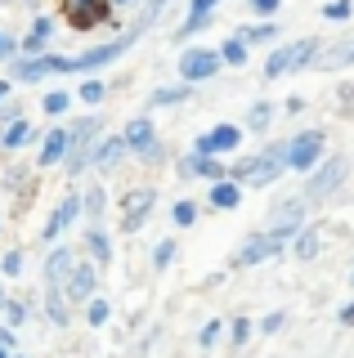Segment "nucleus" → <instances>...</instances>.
<instances>
[{
	"label": "nucleus",
	"instance_id": "1",
	"mask_svg": "<svg viewBox=\"0 0 354 358\" xmlns=\"http://www.w3.org/2000/svg\"><path fill=\"white\" fill-rule=\"evenodd\" d=\"M287 175V157H283V139L260 143L256 152H242L229 162V179H238L242 188H269Z\"/></svg>",
	"mask_w": 354,
	"mask_h": 358
},
{
	"label": "nucleus",
	"instance_id": "2",
	"mask_svg": "<svg viewBox=\"0 0 354 358\" xmlns=\"http://www.w3.org/2000/svg\"><path fill=\"white\" fill-rule=\"evenodd\" d=\"M68 130H72V148H68V162H63V175L76 184V179L94 171V143L108 134V117L104 112H81V117L68 121Z\"/></svg>",
	"mask_w": 354,
	"mask_h": 358
},
{
	"label": "nucleus",
	"instance_id": "3",
	"mask_svg": "<svg viewBox=\"0 0 354 358\" xmlns=\"http://www.w3.org/2000/svg\"><path fill=\"white\" fill-rule=\"evenodd\" d=\"M323 50V36H296V41H283L264 54L260 63V81H283V76H296V72H314V59Z\"/></svg>",
	"mask_w": 354,
	"mask_h": 358
},
{
	"label": "nucleus",
	"instance_id": "4",
	"mask_svg": "<svg viewBox=\"0 0 354 358\" xmlns=\"http://www.w3.org/2000/svg\"><path fill=\"white\" fill-rule=\"evenodd\" d=\"M283 157H287V171L292 175H309L318 162H327L332 148H327V130L323 126H301L283 139Z\"/></svg>",
	"mask_w": 354,
	"mask_h": 358
},
{
	"label": "nucleus",
	"instance_id": "5",
	"mask_svg": "<svg viewBox=\"0 0 354 358\" xmlns=\"http://www.w3.org/2000/svg\"><path fill=\"white\" fill-rule=\"evenodd\" d=\"M350 171H354V162L346 152H332L327 162H318L314 171L305 175V184H301V193H305V201L309 206H327L332 197L346 188V179H350Z\"/></svg>",
	"mask_w": 354,
	"mask_h": 358
},
{
	"label": "nucleus",
	"instance_id": "6",
	"mask_svg": "<svg viewBox=\"0 0 354 358\" xmlns=\"http://www.w3.org/2000/svg\"><path fill=\"white\" fill-rule=\"evenodd\" d=\"M143 31H148L143 22H130L126 31H117V41H99V45H85V50H76V72L94 76V72H104V67H113L117 59H126V54L135 50Z\"/></svg>",
	"mask_w": 354,
	"mask_h": 358
},
{
	"label": "nucleus",
	"instance_id": "7",
	"mask_svg": "<svg viewBox=\"0 0 354 358\" xmlns=\"http://www.w3.org/2000/svg\"><path fill=\"white\" fill-rule=\"evenodd\" d=\"M76 72V54H18L14 63L5 67V76H14L18 85H41L45 76H72Z\"/></svg>",
	"mask_w": 354,
	"mask_h": 358
},
{
	"label": "nucleus",
	"instance_id": "8",
	"mask_svg": "<svg viewBox=\"0 0 354 358\" xmlns=\"http://www.w3.org/2000/svg\"><path fill=\"white\" fill-rule=\"evenodd\" d=\"M283 255H292V242H283L278 233H269V229H256L238 242V251L229 255V268H256V264L283 260Z\"/></svg>",
	"mask_w": 354,
	"mask_h": 358
},
{
	"label": "nucleus",
	"instance_id": "9",
	"mask_svg": "<svg viewBox=\"0 0 354 358\" xmlns=\"http://www.w3.org/2000/svg\"><path fill=\"white\" fill-rule=\"evenodd\" d=\"M225 72V59H220V45H184L180 59H175V76L184 85H206Z\"/></svg>",
	"mask_w": 354,
	"mask_h": 358
},
{
	"label": "nucleus",
	"instance_id": "10",
	"mask_svg": "<svg viewBox=\"0 0 354 358\" xmlns=\"http://www.w3.org/2000/svg\"><path fill=\"white\" fill-rule=\"evenodd\" d=\"M76 224H85V188L68 184V193L59 197V206H54V210H50V220L41 224V242H45V246L63 242V233H72Z\"/></svg>",
	"mask_w": 354,
	"mask_h": 358
},
{
	"label": "nucleus",
	"instance_id": "11",
	"mask_svg": "<svg viewBox=\"0 0 354 358\" xmlns=\"http://www.w3.org/2000/svg\"><path fill=\"white\" fill-rule=\"evenodd\" d=\"M242 143H247V126H242V121H215L211 130L197 134L189 148L202 152V157H225V162H234V157H242Z\"/></svg>",
	"mask_w": 354,
	"mask_h": 358
},
{
	"label": "nucleus",
	"instance_id": "12",
	"mask_svg": "<svg viewBox=\"0 0 354 358\" xmlns=\"http://www.w3.org/2000/svg\"><path fill=\"white\" fill-rule=\"evenodd\" d=\"M157 184H135V188H126L117 201V210H121V220H117V229L126 233V238H135V233L143 229V224L153 220V210H157Z\"/></svg>",
	"mask_w": 354,
	"mask_h": 358
},
{
	"label": "nucleus",
	"instance_id": "13",
	"mask_svg": "<svg viewBox=\"0 0 354 358\" xmlns=\"http://www.w3.org/2000/svg\"><path fill=\"white\" fill-rule=\"evenodd\" d=\"M305 224H309V201H305V193H292V197H278V201H274L260 229L278 233L283 242H296V233H301Z\"/></svg>",
	"mask_w": 354,
	"mask_h": 358
},
{
	"label": "nucleus",
	"instance_id": "14",
	"mask_svg": "<svg viewBox=\"0 0 354 358\" xmlns=\"http://www.w3.org/2000/svg\"><path fill=\"white\" fill-rule=\"evenodd\" d=\"M59 287H63V296H68L72 305H76V313H81V309H85V305H90V300L99 296V291H104V268H99V264L90 260V255L81 251V260L72 264V273L63 278Z\"/></svg>",
	"mask_w": 354,
	"mask_h": 358
},
{
	"label": "nucleus",
	"instance_id": "15",
	"mask_svg": "<svg viewBox=\"0 0 354 358\" xmlns=\"http://www.w3.org/2000/svg\"><path fill=\"white\" fill-rule=\"evenodd\" d=\"M68 148H72V130L68 121H54L50 130H41L36 139V162H31V171H63V162H68Z\"/></svg>",
	"mask_w": 354,
	"mask_h": 358
},
{
	"label": "nucleus",
	"instance_id": "16",
	"mask_svg": "<svg viewBox=\"0 0 354 358\" xmlns=\"http://www.w3.org/2000/svg\"><path fill=\"white\" fill-rule=\"evenodd\" d=\"M175 175L197 179V184H220V179H229V162L225 157H202V152L184 148L180 157H175Z\"/></svg>",
	"mask_w": 354,
	"mask_h": 358
},
{
	"label": "nucleus",
	"instance_id": "17",
	"mask_svg": "<svg viewBox=\"0 0 354 358\" xmlns=\"http://www.w3.org/2000/svg\"><path fill=\"white\" fill-rule=\"evenodd\" d=\"M121 134H126L130 157H135V162H148V157L162 148V134H157V121H153V112H135V117L121 126Z\"/></svg>",
	"mask_w": 354,
	"mask_h": 358
},
{
	"label": "nucleus",
	"instance_id": "18",
	"mask_svg": "<svg viewBox=\"0 0 354 358\" xmlns=\"http://www.w3.org/2000/svg\"><path fill=\"white\" fill-rule=\"evenodd\" d=\"M76 260H81V242H54L50 251H45V260H41V282L59 287L63 278L72 273Z\"/></svg>",
	"mask_w": 354,
	"mask_h": 358
},
{
	"label": "nucleus",
	"instance_id": "19",
	"mask_svg": "<svg viewBox=\"0 0 354 358\" xmlns=\"http://www.w3.org/2000/svg\"><path fill=\"white\" fill-rule=\"evenodd\" d=\"M126 162H130L126 134H121V130H108L104 139L94 143V175H113V171H121Z\"/></svg>",
	"mask_w": 354,
	"mask_h": 358
},
{
	"label": "nucleus",
	"instance_id": "20",
	"mask_svg": "<svg viewBox=\"0 0 354 358\" xmlns=\"http://www.w3.org/2000/svg\"><path fill=\"white\" fill-rule=\"evenodd\" d=\"M41 313H45V322L50 327H59V331H68L72 322H76V305L68 296H63V287H41Z\"/></svg>",
	"mask_w": 354,
	"mask_h": 358
},
{
	"label": "nucleus",
	"instance_id": "21",
	"mask_svg": "<svg viewBox=\"0 0 354 358\" xmlns=\"http://www.w3.org/2000/svg\"><path fill=\"white\" fill-rule=\"evenodd\" d=\"M81 251L99 268H113V233H108V224H81Z\"/></svg>",
	"mask_w": 354,
	"mask_h": 358
},
{
	"label": "nucleus",
	"instance_id": "22",
	"mask_svg": "<svg viewBox=\"0 0 354 358\" xmlns=\"http://www.w3.org/2000/svg\"><path fill=\"white\" fill-rule=\"evenodd\" d=\"M323 238H327V229L318 220H309L301 233H296V242H292V260L296 264H314L318 255H323Z\"/></svg>",
	"mask_w": 354,
	"mask_h": 358
},
{
	"label": "nucleus",
	"instance_id": "23",
	"mask_svg": "<svg viewBox=\"0 0 354 358\" xmlns=\"http://www.w3.org/2000/svg\"><path fill=\"white\" fill-rule=\"evenodd\" d=\"M234 36L242 45H251V50H274V45H283V27L274 18H264V22H242V27H234Z\"/></svg>",
	"mask_w": 354,
	"mask_h": 358
},
{
	"label": "nucleus",
	"instance_id": "24",
	"mask_svg": "<svg viewBox=\"0 0 354 358\" xmlns=\"http://www.w3.org/2000/svg\"><path fill=\"white\" fill-rule=\"evenodd\" d=\"M193 94H197V85H184V81L153 85L148 99H143V108H148V112H157V108H184V103H193Z\"/></svg>",
	"mask_w": 354,
	"mask_h": 358
},
{
	"label": "nucleus",
	"instance_id": "25",
	"mask_svg": "<svg viewBox=\"0 0 354 358\" xmlns=\"http://www.w3.org/2000/svg\"><path fill=\"white\" fill-rule=\"evenodd\" d=\"M346 67H354V36H341L318 50L314 59V72H346Z\"/></svg>",
	"mask_w": 354,
	"mask_h": 358
},
{
	"label": "nucleus",
	"instance_id": "26",
	"mask_svg": "<svg viewBox=\"0 0 354 358\" xmlns=\"http://www.w3.org/2000/svg\"><path fill=\"white\" fill-rule=\"evenodd\" d=\"M54 27H59L54 14H36V18H31L27 36H23V54H50L54 50Z\"/></svg>",
	"mask_w": 354,
	"mask_h": 358
},
{
	"label": "nucleus",
	"instance_id": "27",
	"mask_svg": "<svg viewBox=\"0 0 354 358\" xmlns=\"http://www.w3.org/2000/svg\"><path fill=\"white\" fill-rule=\"evenodd\" d=\"M242 197H247V188L238 184V179H220V184H206V210H238Z\"/></svg>",
	"mask_w": 354,
	"mask_h": 358
},
{
	"label": "nucleus",
	"instance_id": "28",
	"mask_svg": "<svg viewBox=\"0 0 354 358\" xmlns=\"http://www.w3.org/2000/svg\"><path fill=\"white\" fill-rule=\"evenodd\" d=\"M36 139H41V134H36V121H31V117H18L14 126L0 130V152L14 157V152H23L27 143H36Z\"/></svg>",
	"mask_w": 354,
	"mask_h": 358
},
{
	"label": "nucleus",
	"instance_id": "29",
	"mask_svg": "<svg viewBox=\"0 0 354 358\" xmlns=\"http://www.w3.org/2000/svg\"><path fill=\"white\" fill-rule=\"evenodd\" d=\"M274 117H278V108H274L269 99H251L247 112H242V126H247V134H269Z\"/></svg>",
	"mask_w": 354,
	"mask_h": 358
},
{
	"label": "nucleus",
	"instance_id": "30",
	"mask_svg": "<svg viewBox=\"0 0 354 358\" xmlns=\"http://www.w3.org/2000/svg\"><path fill=\"white\" fill-rule=\"evenodd\" d=\"M108 94H113V85L104 81V76H81V81H76V103L81 108H104L108 103Z\"/></svg>",
	"mask_w": 354,
	"mask_h": 358
},
{
	"label": "nucleus",
	"instance_id": "31",
	"mask_svg": "<svg viewBox=\"0 0 354 358\" xmlns=\"http://www.w3.org/2000/svg\"><path fill=\"white\" fill-rule=\"evenodd\" d=\"M72 108H76V90H45L41 94V117H50V121H63Z\"/></svg>",
	"mask_w": 354,
	"mask_h": 358
},
{
	"label": "nucleus",
	"instance_id": "32",
	"mask_svg": "<svg viewBox=\"0 0 354 358\" xmlns=\"http://www.w3.org/2000/svg\"><path fill=\"white\" fill-rule=\"evenodd\" d=\"M175 260H180V238H175V233L153 242V251H148V268H153V273H166Z\"/></svg>",
	"mask_w": 354,
	"mask_h": 358
},
{
	"label": "nucleus",
	"instance_id": "33",
	"mask_svg": "<svg viewBox=\"0 0 354 358\" xmlns=\"http://www.w3.org/2000/svg\"><path fill=\"white\" fill-rule=\"evenodd\" d=\"M197 220H202V201H193V197L171 201V229H175V233H189Z\"/></svg>",
	"mask_w": 354,
	"mask_h": 358
},
{
	"label": "nucleus",
	"instance_id": "34",
	"mask_svg": "<svg viewBox=\"0 0 354 358\" xmlns=\"http://www.w3.org/2000/svg\"><path fill=\"white\" fill-rule=\"evenodd\" d=\"M251 336H260L256 331V318H251V313H234V318H229V350L242 354L251 345Z\"/></svg>",
	"mask_w": 354,
	"mask_h": 358
},
{
	"label": "nucleus",
	"instance_id": "35",
	"mask_svg": "<svg viewBox=\"0 0 354 358\" xmlns=\"http://www.w3.org/2000/svg\"><path fill=\"white\" fill-rule=\"evenodd\" d=\"M220 59H225V67L242 72V67H251V45H242L234 31H229V36H220Z\"/></svg>",
	"mask_w": 354,
	"mask_h": 358
},
{
	"label": "nucleus",
	"instance_id": "36",
	"mask_svg": "<svg viewBox=\"0 0 354 358\" xmlns=\"http://www.w3.org/2000/svg\"><path fill=\"white\" fill-rule=\"evenodd\" d=\"M215 18L220 14H184V22H180V27H175V45H180V50H184V41H189V36H202V31H211L215 27ZM193 45V41H189Z\"/></svg>",
	"mask_w": 354,
	"mask_h": 358
},
{
	"label": "nucleus",
	"instance_id": "37",
	"mask_svg": "<svg viewBox=\"0 0 354 358\" xmlns=\"http://www.w3.org/2000/svg\"><path fill=\"white\" fill-rule=\"evenodd\" d=\"M81 322H85V327H90V331H104L108 322H113V300H108L104 291H99V296L90 300V305L81 309Z\"/></svg>",
	"mask_w": 354,
	"mask_h": 358
},
{
	"label": "nucleus",
	"instance_id": "38",
	"mask_svg": "<svg viewBox=\"0 0 354 358\" xmlns=\"http://www.w3.org/2000/svg\"><path fill=\"white\" fill-rule=\"evenodd\" d=\"M85 224H108V188L85 184Z\"/></svg>",
	"mask_w": 354,
	"mask_h": 358
},
{
	"label": "nucleus",
	"instance_id": "39",
	"mask_svg": "<svg viewBox=\"0 0 354 358\" xmlns=\"http://www.w3.org/2000/svg\"><path fill=\"white\" fill-rule=\"evenodd\" d=\"M220 341H229V318H206L202 327H197V350L211 354Z\"/></svg>",
	"mask_w": 354,
	"mask_h": 358
},
{
	"label": "nucleus",
	"instance_id": "40",
	"mask_svg": "<svg viewBox=\"0 0 354 358\" xmlns=\"http://www.w3.org/2000/svg\"><path fill=\"white\" fill-rule=\"evenodd\" d=\"M0 318H5L9 327H27V322H31V305H27V300H18V296H9V305L0 309Z\"/></svg>",
	"mask_w": 354,
	"mask_h": 358
},
{
	"label": "nucleus",
	"instance_id": "41",
	"mask_svg": "<svg viewBox=\"0 0 354 358\" xmlns=\"http://www.w3.org/2000/svg\"><path fill=\"white\" fill-rule=\"evenodd\" d=\"M23 251H18V246H9V251H0V278H9V282H18V278H23Z\"/></svg>",
	"mask_w": 354,
	"mask_h": 358
},
{
	"label": "nucleus",
	"instance_id": "42",
	"mask_svg": "<svg viewBox=\"0 0 354 358\" xmlns=\"http://www.w3.org/2000/svg\"><path fill=\"white\" fill-rule=\"evenodd\" d=\"M318 14H323L327 22H350L354 18V0H323Z\"/></svg>",
	"mask_w": 354,
	"mask_h": 358
},
{
	"label": "nucleus",
	"instance_id": "43",
	"mask_svg": "<svg viewBox=\"0 0 354 358\" xmlns=\"http://www.w3.org/2000/svg\"><path fill=\"white\" fill-rule=\"evenodd\" d=\"M287 322H292V313H287V309H269L264 318H256V331H260V336H278Z\"/></svg>",
	"mask_w": 354,
	"mask_h": 358
},
{
	"label": "nucleus",
	"instance_id": "44",
	"mask_svg": "<svg viewBox=\"0 0 354 358\" xmlns=\"http://www.w3.org/2000/svg\"><path fill=\"white\" fill-rule=\"evenodd\" d=\"M18 54H23V36H5V31H0V67H9Z\"/></svg>",
	"mask_w": 354,
	"mask_h": 358
},
{
	"label": "nucleus",
	"instance_id": "45",
	"mask_svg": "<svg viewBox=\"0 0 354 358\" xmlns=\"http://www.w3.org/2000/svg\"><path fill=\"white\" fill-rule=\"evenodd\" d=\"M247 9H251V18L264 22V18H274L283 9V0H247Z\"/></svg>",
	"mask_w": 354,
	"mask_h": 358
},
{
	"label": "nucleus",
	"instance_id": "46",
	"mask_svg": "<svg viewBox=\"0 0 354 358\" xmlns=\"http://www.w3.org/2000/svg\"><path fill=\"white\" fill-rule=\"evenodd\" d=\"M18 117H27V108L18 103V99H9V103H0V130H5V126H14Z\"/></svg>",
	"mask_w": 354,
	"mask_h": 358
},
{
	"label": "nucleus",
	"instance_id": "47",
	"mask_svg": "<svg viewBox=\"0 0 354 358\" xmlns=\"http://www.w3.org/2000/svg\"><path fill=\"white\" fill-rule=\"evenodd\" d=\"M309 112V99L305 94H287L283 99V117H305Z\"/></svg>",
	"mask_w": 354,
	"mask_h": 358
},
{
	"label": "nucleus",
	"instance_id": "48",
	"mask_svg": "<svg viewBox=\"0 0 354 358\" xmlns=\"http://www.w3.org/2000/svg\"><path fill=\"white\" fill-rule=\"evenodd\" d=\"M225 0H184V14H220Z\"/></svg>",
	"mask_w": 354,
	"mask_h": 358
},
{
	"label": "nucleus",
	"instance_id": "49",
	"mask_svg": "<svg viewBox=\"0 0 354 358\" xmlns=\"http://www.w3.org/2000/svg\"><path fill=\"white\" fill-rule=\"evenodd\" d=\"M0 345H5L9 354H18V350H23V345H18V327H9L5 318H0Z\"/></svg>",
	"mask_w": 354,
	"mask_h": 358
},
{
	"label": "nucleus",
	"instance_id": "50",
	"mask_svg": "<svg viewBox=\"0 0 354 358\" xmlns=\"http://www.w3.org/2000/svg\"><path fill=\"white\" fill-rule=\"evenodd\" d=\"M337 322L341 327H354V300H341L337 305Z\"/></svg>",
	"mask_w": 354,
	"mask_h": 358
},
{
	"label": "nucleus",
	"instance_id": "51",
	"mask_svg": "<svg viewBox=\"0 0 354 358\" xmlns=\"http://www.w3.org/2000/svg\"><path fill=\"white\" fill-rule=\"evenodd\" d=\"M14 90H18V81L0 72V103H9V99H14Z\"/></svg>",
	"mask_w": 354,
	"mask_h": 358
},
{
	"label": "nucleus",
	"instance_id": "52",
	"mask_svg": "<svg viewBox=\"0 0 354 358\" xmlns=\"http://www.w3.org/2000/svg\"><path fill=\"white\" fill-rule=\"evenodd\" d=\"M9 305V291H5V278H0V309Z\"/></svg>",
	"mask_w": 354,
	"mask_h": 358
},
{
	"label": "nucleus",
	"instance_id": "53",
	"mask_svg": "<svg viewBox=\"0 0 354 358\" xmlns=\"http://www.w3.org/2000/svg\"><path fill=\"white\" fill-rule=\"evenodd\" d=\"M117 9H130V5H143V0H113Z\"/></svg>",
	"mask_w": 354,
	"mask_h": 358
},
{
	"label": "nucleus",
	"instance_id": "54",
	"mask_svg": "<svg viewBox=\"0 0 354 358\" xmlns=\"http://www.w3.org/2000/svg\"><path fill=\"white\" fill-rule=\"evenodd\" d=\"M0 358H18V354H9V350H5V345H0Z\"/></svg>",
	"mask_w": 354,
	"mask_h": 358
},
{
	"label": "nucleus",
	"instance_id": "55",
	"mask_svg": "<svg viewBox=\"0 0 354 358\" xmlns=\"http://www.w3.org/2000/svg\"><path fill=\"white\" fill-rule=\"evenodd\" d=\"M350 287H354V268H350Z\"/></svg>",
	"mask_w": 354,
	"mask_h": 358
},
{
	"label": "nucleus",
	"instance_id": "56",
	"mask_svg": "<svg viewBox=\"0 0 354 358\" xmlns=\"http://www.w3.org/2000/svg\"><path fill=\"white\" fill-rule=\"evenodd\" d=\"M0 233H5V220H0Z\"/></svg>",
	"mask_w": 354,
	"mask_h": 358
},
{
	"label": "nucleus",
	"instance_id": "57",
	"mask_svg": "<svg viewBox=\"0 0 354 358\" xmlns=\"http://www.w3.org/2000/svg\"><path fill=\"white\" fill-rule=\"evenodd\" d=\"M18 358H27V354H23V350H18Z\"/></svg>",
	"mask_w": 354,
	"mask_h": 358
}]
</instances>
